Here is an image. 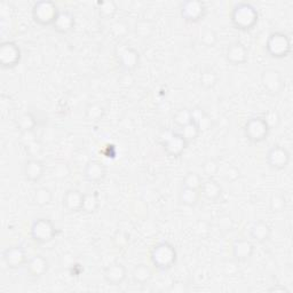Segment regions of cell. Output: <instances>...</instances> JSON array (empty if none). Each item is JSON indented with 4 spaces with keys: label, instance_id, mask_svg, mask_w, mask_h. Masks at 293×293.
<instances>
[{
    "label": "cell",
    "instance_id": "cell-1",
    "mask_svg": "<svg viewBox=\"0 0 293 293\" xmlns=\"http://www.w3.org/2000/svg\"><path fill=\"white\" fill-rule=\"evenodd\" d=\"M259 20V13L256 7L249 3H238L230 13V21L233 26L242 31L251 30Z\"/></svg>",
    "mask_w": 293,
    "mask_h": 293
},
{
    "label": "cell",
    "instance_id": "cell-2",
    "mask_svg": "<svg viewBox=\"0 0 293 293\" xmlns=\"http://www.w3.org/2000/svg\"><path fill=\"white\" fill-rule=\"evenodd\" d=\"M151 261L160 271H169L176 261V250L169 242H161L151 250Z\"/></svg>",
    "mask_w": 293,
    "mask_h": 293
},
{
    "label": "cell",
    "instance_id": "cell-3",
    "mask_svg": "<svg viewBox=\"0 0 293 293\" xmlns=\"http://www.w3.org/2000/svg\"><path fill=\"white\" fill-rule=\"evenodd\" d=\"M266 50L268 54L275 59H283L290 54L291 40L284 32H272L266 41Z\"/></svg>",
    "mask_w": 293,
    "mask_h": 293
},
{
    "label": "cell",
    "instance_id": "cell-4",
    "mask_svg": "<svg viewBox=\"0 0 293 293\" xmlns=\"http://www.w3.org/2000/svg\"><path fill=\"white\" fill-rule=\"evenodd\" d=\"M57 5L50 0L37 2L32 7V17L35 22L40 26H53L55 18L59 14Z\"/></svg>",
    "mask_w": 293,
    "mask_h": 293
},
{
    "label": "cell",
    "instance_id": "cell-5",
    "mask_svg": "<svg viewBox=\"0 0 293 293\" xmlns=\"http://www.w3.org/2000/svg\"><path fill=\"white\" fill-rule=\"evenodd\" d=\"M30 235L33 241L39 244H46L51 242L56 235L55 226L47 218H39L35 220L31 224Z\"/></svg>",
    "mask_w": 293,
    "mask_h": 293
},
{
    "label": "cell",
    "instance_id": "cell-6",
    "mask_svg": "<svg viewBox=\"0 0 293 293\" xmlns=\"http://www.w3.org/2000/svg\"><path fill=\"white\" fill-rule=\"evenodd\" d=\"M269 131H271V129H269L265 119L260 116L250 118L244 125L245 136H246L250 141L254 143L265 141L268 137Z\"/></svg>",
    "mask_w": 293,
    "mask_h": 293
},
{
    "label": "cell",
    "instance_id": "cell-7",
    "mask_svg": "<svg viewBox=\"0 0 293 293\" xmlns=\"http://www.w3.org/2000/svg\"><path fill=\"white\" fill-rule=\"evenodd\" d=\"M116 59L125 73H132L138 68L139 62H140V54L129 45L122 44L116 47Z\"/></svg>",
    "mask_w": 293,
    "mask_h": 293
},
{
    "label": "cell",
    "instance_id": "cell-8",
    "mask_svg": "<svg viewBox=\"0 0 293 293\" xmlns=\"http://www.w3.org/2000/svg\"><path fill=\"white\" fill-rule=\"evenodd\" d=\"M189 143L180 133L165 132L162 137V146L164 147L166 153L171 157H180Z\"/></svg>",
    "mask_w": 293,
    "mask_h": 293
},
{
    "label": "cell",
    "instance_id": "cell-9",
    "mask_svg": "<svg viewBox=\"0 0 293 293\" xmlns=\"http://www.w3.org/2000/svg\"><path fill=\"white\" fill-rule=\"evenodd\" d=\"M21 49L15 42L4 41L0 45V64L5 69H11L16 66L21 61Z\"/></svg>",
    "mask_w": 293,
    "mask_h": 293
},
{
    "label": "cell",
    "instance_id": "cell-10",
    "mask_svg": "<svg viewBox=\"0 0 293 293\" xmlns=\"http://www.w3.org/2000/svg\"><path fill=\"white\" fill-rule=\"evenodd\" d=\"M180 13L182 18L187 22H198L205 16V4L200 0H187L181 4Z\"/></svg>",
    "mask_w": 293,
    "mask_h": 293
},
{
    "label": "cell",
    "instance_id": "cell-11",
    "mask_svg": "<svg viewBox=\"0 0 293 293\" xmlns=\"http://www.w3.org/2000/svg\"><path fill=\"white\" fill-rule=\"evenodd\" d=\"M261 84L267 93L271 95H278L284 88V81L282 75L276 69H265L261 74Z\"/></svg>",
    "mask_w": 293,
    "mask_h": 293
},
{
    "label": "cell",
    "instance_id": "cell-12",
    "mask_svg": "<svg viewBox=\"0 0 293 293\" xmlns=\"http://www.w3.org/2000/svg\"><path fill=\"white\" fill-rule=\"evenodd\" d=\"M291 160V155L286 148L282 146H274L267 153V163L273 170L282 171L286 169Z\"/></svg>",
    "mask_w": 293,
    "mask_h": 293
},
{
    "label": "cell",
    "instance_id": "cell-13",
    "mask_svg": "<svg viewBox=\"0 0 293 293\" xmlns=\"http://www.w3.org/2000/svg\"><path fill=\"white\" fill-rule=\"evenodd\" d=\"M3 260L8 268L18 269L27 262V254L22 246H11L3 252Z\"/></svg>",
    "mask_w": 293,
    "mask_h": 293
},
{
    "label": "cell",
    "instance_id": "cell-14",
    "mask_svg": "<svg viewBox=\"0 0 293 293\" xmlns=\"http://www.w3.org/2000/svg\"><path fill=\"white\" fill-rule=\"evenodd\" d=\"M127 272L122 263L115 262L104 268L103 278L110 285H121L126 280Z\"/></svg>",
    "mask_w": 293,
    "mask_h": 293
},
{
    "label": "cell",
    "instance_id": "cell-15",
    "mask_svg": "<svg viewBox=\"0 0 293 293\" xmlns=\"http://www.w3.org/2000/svg\"><path fill=\"white\" fill-rule=\"evenodd\" d=\"M107 175V169L103 163L99 161H91L85 166L84 177L91 184H100L105 179Z\"/></svg>",
    "mask_w": 293,
    "mask_h": 293
},
{
    "label": "cell",
    "instance_id": "cell-16",
    "mask_svg": "<svg viewBox=\"0 0 293 293\" xmlns=\"http://www.w3.org/2000/svg\"><path fill=\"white\" fill-rule=\"evenodd\" d=\"M247 55H249L247 49L245 47V45L242 44V42L238 41L230 44L227 49V53H226L227 61L234 65H239L245 63V62L247 61Z\"/></svg>",
    "mask_w": 293,
    "mask_h": 293
},
{
    "label": "cell",
    "instance_id": "cell-17",
    "mask_svg": "<svg viewBox=\"0 0 293 293\" xmlns=\"http://www.w3.org/2000/svg\"><path fill=\"white\" fill-rule=\"evenodd\" d=\"M23 173H25L27 180L30 182H38L42 179V176L45 174V166L39 160L31 158V160H28L25 163Z\"/></svg>",
    "mask_w": 293,
    "mask_h": 293
},
{
    "label": "cell",
    "instance_id": "cell-18",
    "mask_svg": "<svg viewBox=\"0 0 293 293\" xmlns=\"http://www.w3.org/2000/svg\"><path fill=\"white\" fill-rule=\"evenodd\" d=\"M200 195L204 197L205 199L209 201H217L221 195H222V187H221L218 181H215L213 177H208V179L203 181L200 186Z\"/></svg>",
    "mask_w": 293,
    "mask_h": 293
},
{
    "label": "cell",
    "instance_id": "cell-19",
    "mask_svg": "<svg viewBox=\"0 0 293 293\" xmlns=\"http://www.w3.org/2000/svg\"><path fill=\"white\" fill-rule=\"evenodd\" d=\"M254 245L249 239H236L233 244V256L237 261H246L253 256Z\"/></svg>",
    "mask_w": 293,
    "mask_h": 293
},
{
    "label": "cell",
    "instance_id": "cell-20",
    "mask_svg": "<svg viewBox=\"0 0 293 293\" xmlns=\"http://www.w3.org/2000/svg\"><path fill=\"white\" fill-rule=\"evenodd\" d=\"M84 194L78 189H68L63 196V206L70 213H76L81 211Z\"/></svg>",
    "mask_w": 293,
    "mask_h": 293
},
{
    "label": "cell",
    "instance_id": "cell-21",
    "mask_svg": "<svg viewBox=\"0 0 293 293\" xmlns=\"http://www.w3.org/2000/svg\"><path fill=\"white\" fill-rule=\"evenodd\" d=\"M76 21L74 14L69 11H60L53 23L54 30L59 33H68L75 28Z\"/></svg>",
    "mask_w": 293,
    "mask_h": 293
},
{
    "label": "cell",
    "instance_id": "cell-22",
    "mask_svg": "<svg viewBox=\"0 0 293 293\" xmlns=\"http://www.w3.org/2000/svg\"><path fill=\"white\" fill-rule=\"evenodd\" d=\"M28 273L30 274L32 277H41L45 275L50 268V262L45 257L38 256L32 257L30 260L28 261Z\"/></svg>",
    "mask_w": 293,
    "mask_h": 293
},
{
    "label": "cell",
    "instance_id": "cell-23",
    "mask_svg": "<svg viewBox=\"0 0 293 293\" xmlns=\"http://www.w3.org/2000/svg\"><path fill=\"white\" fill-rule=\"evenodd\" d=\"M272 235V229L265 221H257L250 228V236L258 243H266Z\"/></svg>",
    "mask_w": 293,
    "mask_h": 293
},
{
    "label": "cell",
    "instance_id": "cell-24",
    "mask_svg": "<svg viewBox=\"0 0 293 293\" xmlns=\"http://www.w3.org/2000/svg\"><path fill=\"white\" fill-rule=\"evenodd\" d=\"M132 277L133 281L139 285H145L147 283L151 280L152 277V272L151 269L149 268L145 263H141V265H138L134 267L132 272Z\"/></svg>",
    "mask_w": 293,
    "mask_h": 293
},
{
    "label": "cell",
    "instance_id": "cell-25",
    "mask_svg": "<svg viewBox=\"0 0 293 293\" xmlns=\"http://www.w3.org/2000/svg\"><path fill=\"white\" fill-rule=\"evenodd\" d=\"M191 114H193V122L199 127L200 132L206 131V129L212 126V121H211V118L203 109L195 108L194 110H191Z\"/></svg>",
    "mask_w": 293,
    "mask_h": 293
},
{
    "label": "cell",
    "instance_id": "cell-26",
    "mask_svg": "<svg viewBox=\"0 0 293 293\" xmlns=\"http://www.w3.org/2000/svg\"><path fill=\"white\" fill-rule=\"evenodd\" d=\"M105 109L102 104L98 102H93L86 105L85 108V117L91 122H99L104 117Z\"/></svg>",
    "mask_w": 293,
    "mask_h": 293
},
{
    "label": "cell",
    "instance_id": "cell-27",
    "mask_svg": "<svg viewBox=\"0 0 293 293\" xmlns=\"http://www.w3.org/2000/svg\"><path fill=\"white\" fill-rule=\"evenodd\" d=\"M16 124H17V127L20 128L21 133L22 132H33L37 126V121L31 112H25L18 116Z\"/></svg>",
    "mask_w": 293,
    "mask_h": 293
},
{
    "label": "cell",
    "instance_id": "cell-28",
    "mask_svg": "<svg viewBox=\"0 0 293 293\" xmlns=\"http://www.w3.org/2000/svg\"><path fill=\"white\" fill-rule=\"evenodd\" d=\"M118 11L117 4L114 0H102L98 2V12L99 15L102 18H111Z\"/></svg>",
    "mask_w": 293,
    "mask_h": 293
},
{
    "label": "cell",
    "instance_id": "cell-29",
    "mask_svg": "<svg viewBox=\"0 0 293 293\" xmlns=\"http://www.w3.org/2000/svg\"><path fill=\"white\" fill-rule=\"evenodd\" d=\"M53 199V194L50 188L47 187H39L37 188L35 194H33V201L35 204L40 206V208H44V206L50 205L52 203Z\"/></svg>",
    "mask_w": 293,
    "mask_h": 293
},
{
    "label": "cell",
    "instance_id": "cell-30",
    "mask_svg": "<svg viewBox=\"0 0 293 293\" xmlns=\"http://www.w3.org/2000/svg\"><path fill=\"white\" fill-rule=\"evenodd\" d=\"M200 191L199 190H193L188 188H182L180 193V201L181 204L185 206H189L193 208L199 201Z\"/></svg>",
    "mask_w": 293,
    "mask_h": 293
},
{
    "label": "cell",
    "instance_id": "cell-31",
    "mask_svg": "<svg viewBox=\"0 0 293 293\" xmlns=\"http://www.w3.org/2000/svg\"><path fill=\"white\" fill-rule=\"evenodd\" d=\"M199 81H200V85L203 86L204 88L211 89V88H213L214 86L218 84L219 76H218V74L215 73V71L212 70V69H204V70L200 73Z\"/></svg>",
    "mask_w": 293,
    "mask_h": 293
},
{
    "label": "cell",
    "instance_id": "cell-32",
    "mask_svg": "<svg viewBox=\"0 0 293 293\" xmlns=\"http://www.w3.org/2000/svg\"><path fill=\"white\" fill-rule=\"evenodd\" d=\"M203 184V179L196 172H188L182 180V188H188L193 190H199Z\"/></svg>",
    "mask_w": 293,
    "mask_h": 293
},
{
    "label": "cell",
    "instance_id": "cell-33",
    "mask_svg": "<svg viewBox=\"0 0 293 293\" xmlns=\"http://www.w3.org/2000/svg\"><path fill=\"white\" fill-rule=\"evenodd\" d=\"M99 198L97 194H84L83 198V206L81 211L87 214L94 213L99 209Z\"/></svg>",
    "mask_w": 293,
    "mask_h": 293
},
{
    "label": "cell",
    "instance_id": "cell-34",
    "mask_svg": "<svg viewBox=\"0 0 293 293\" xmlns=\"http://www.w3.org/2000/svg\"><path fill=\"white\" fill-rule=\"evenodd\" d=\"M191 122H193V114H191V110L187 108L179 109L173 115V123L180 127H184Z\"/></svg>",
    "mask_w": 293,
    "mask_h": 293
},
{
    "label": "cell",
    "instance_id": "cell-35",
    "mask_svg": "<svg viewBox=\"0 0 293 293\" xmlns=\"http://www.w3.org/2000/svg\"><path fill=\"white\" fill-rule=\"evenodd\" d=\"M155 25L150 20H140L136 25V32L139 37L148 38L152 35Z\"/></svg>",
    "mask_w": 293,
    "mask_h": 293
},
{
    "label": "cell",
    "instance_id": "cell-36",
    "mask_svg": "<svg viewBox=\"0 0 293 293\" xmlns=\"http://www.w3.org/2000/svg\"><path fill=\"white\" fill-rule=\"evenodd\" d=\"M286 199L281 194H274L269 199V209L273 213H281L285 210Z\"/></svg>",
    "mask_w": 293,
    "mask_h": 293
},
{
    "label": "cell",
    "instance_id": "cell-37",
    "mask_svg": "<svg viewBox=\"0 0 293 293\" xmlns=\"http://www.w3.org/2000/svg\"><path fill=\"white\" fill-rule=\"evenodd\" d=\"M181 136L184 137L187 142L190 143V142H193L195 141L197 138H198L199 136V133H200V129L199 127L197 126V125L194 123V122H191L190 124L188 125H186V126L184 127H181Z\"/></svg>",
    "mask_w": 293,
    "mask_h": 293
},
{
    "label": "cell",
    "instance_id": "cell-38",
    "mask_svg": "<svg viewBox=\"0 0 293 293\" xmlns=\"http://www.w3.org/2000/svg\"><path fill=\"white\" fill-rule=\"evenodd\" d=\"M201 171L208 177H213L217 175L220 171V166L218 161L213 160V158H208L201 164Z\"/></svg>",
    "mask_w": 293,
    "mask_h": 293
},
{
    "label": "cell",
    "instance_id": "cell-39",
    "mask_svg": "<svg viewBox=\"0 0 293 293\" xmlns=\"http://www.w3.org/2000/svg\"><path fill=\"white\" fill-rule=\"evenodd\" d=\"M200 42L206 47H213L218 42V35L213 29H205L200 35Z\"/></svg>",
    "mask_w": 293,
    "mask_h": 293
},
{
    "label": "cell",
    "instance_id": "cell-40",
    "mask_svg": "<svg viewBox=\"0 0 293 293\" xmlns=\"http://www.w3.org/2000/svg\"><path fill=\"white\" fill-rule=\"evenodd\" d=\"M112 243L117 249H125L129 244V236L124 230H117L112 236Z\"/></svg>",
    "mask_w": 293,
    "mask_h": 293
},
{
    "label": "cell",
    "instance_id": "cell-41",
    "mask_svg": "<svg viewBox=\"0 0 293 293\" xmlns=\"http://www.w3.org/2000/svg\"><path fill=\"white\" fill-rule=\"evenodd\" d=\"M263 119H265V122L267 123L269 129L277 127L281 123L280 114L274 109H269L268 111L265 114V116H263Z\"/></svg>",
    "mask_w": 293,
    "mask_h": 293
},
{
    "label": "cell",
    "instance_id": "cell-42",
    "mask_svg": "<svg viewBox=\"0 0 293 293\" xmlns=\"http://www.w3.org/2000/svg\"><path fill=\"white\" fill-rule=\"evenodd\" d=\"M128 26L123 21H117L115 22L114 25L110 28V32L116 38H122L125 37L128 33Z\"/></svg>",
    "mask_w": 293,
    "mask_h": 293
},
{
    "label": "cell",
    "instance_id": "cell-43",
    "mask_svg": "<svg viewBox=\"0 0 293 293\" xmlns=\"http://www.w3.org/2000/svg\"><path fill=\"white\" fill-rule=\"evenodd\" d=\"M53 174L57 179H65L70 174V169L69 166L65 164V163H59V164L55 165L54 169H53Z\"/></svg>",
    "mask_w": 293,
    "mask_h": 293
},
{
    "label": "cell",
    "instance_id": "cell-44",
    "mask_svg": "<svg viewBox=\"0 0 293 293\" xmlns=\"http://www.w3.org/2000/svg\"><path fill=\"white\" fill-rule=\"evenodd\" d=\"M224 179L229 182H235L239 179L241 176V172L235 166H228L223 173Z\"/></svg>",
    "mask_w": 293,
    "mask_h": 293
},
{
    "label": "cell",
    "instance_id": "cell-45",
    "mask_svg": "<svg viewBox=\"0 0 293 293\" xmlns=\"http://www.w3.org/2000/svg\"><path fill=\"white\" fill-rule=\"evenodd\" d=\"M136 83V78L131 73H125L118 78V84L124 88H129Z\"/></svg>",
    "mask_w": 293,
    "mask_h": 293
},
{
    "label": "cell",
    "instance_id": "cell-46",
    "mask_svg": "<svg viewBox=\"0 0 293 293\" xmlns=\"http://www.w3.org/2000/svg\"><path fill=\"white\" fill-rule=\"evenodd\" d=\"M218 224L221 230H223V232H228V230H232L234 222L230 215L224 214V215H221V217L219 218Z\"/></svg>",
    "mask_w": 293,
    "mask_h": 293
},
{
    "label": "cell",
    "instance_id": "cell-47",
    "mask_svg": "<svg viewBox=\"0 0 293 293\" xmlns=\"http://www.w3.org/2000/svg\"><path fill=\"white\" fill-rule=\"evenodd\" d=\"M186 291H187V287L184 283H181V282L173 283L170 289V292H186Z\"/></svg>",
    "mask_w": 293,
    "mask_h": 293
},
{
    "label": "cell",
    "instance_id": "cell-48",
    "mask_svg": "<svg viewBox=\"0 0 293 293\" xmlns=\"http://www.w3.org/2000/svg\"><path fill=\"white\" fill-rule=\"evenodd\" d=\"M268 292H272V293H290V290L287 289L286 286H283V285H281V284H277V285H275V286H273V287H271V289L268 290Z\"/></svg>",
    "mask_w": 293,
    "mask_h": 293
}]
</instances>
